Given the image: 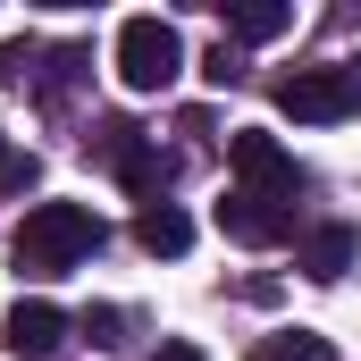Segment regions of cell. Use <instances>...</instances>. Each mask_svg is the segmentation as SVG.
Segmentation results:
<instances>
[{
	"mask_svg": "<svg viewBox=\"0 0 361 361\" xmlns=\"http://www.w3.org/2000/svg\"><path fill=\"white\" fill-rule=\"evenodd\" d=\"M101 219H92L85 202H34L25 219H17V235H8V261L25 277H68V269H85L92 252H101Z\"/></svg>",
	"mask_w": 361,
	"mask_h": 361,
	"instance_id": "1",
	"label": "cell"
},
{
	"mask_svg": "<svg viewBox=\"0 0 361 361\" xmlns=\"http://www.w3.org/2000/svg\"><path fill=\"white\" fill-rule=\"evenodd\" d=\"M277 109H286L294 126H336V118H353V109H361V59L277 76Z\"/></svg>",
	"mask_w": 361,
	"mask_h": 361,
	"instance_id": "2",
	"label": "cell"
},
{
	"mask_svg": "<svg viewBox=\"0 0 361 361\" xmlns=\"http://www.w3.org/2000/svg\"><path fill=\"white\" fill-rule=\"evenodd\" d=\"M185 68V42L169 17H126L118 25V85L126 92H169Z\"/></svg>",
	"mask_w": 361,
	"mask_h": 361,
	"instance_id": "3",
	"label": "cell"
},
{
	"mask_svg": "<svg viewBox=\"0 0 361 361\" xmlns=\"http://www.w3.org/2000/svg\"><path fill=\"white\" fill-rule=\"evenodd\" d=\"M92 152L126 177V193H135V202H169V152H160L135 118H101V126H92Z\"/></svg>",
	"mask_w": 361,
	"mask_h": 361,
	"instance_id": "4",
	"label": "cell"
},
{
	"mask_svg": "<svg viewBox=\"0 0 361 361\" xmlns=\"http://www.w3.org/2000/svg\"><path fill=\"white\" fill-rule=\"evenodd\" d=\"M227 160H235L244 193H277V202H294V193H302V169H294V160L277 152V135H261V126L227 135Z\"/></svg>",
	"mask_w": 361,
	"mask_h": 361,
	"instance_id": "5",
	"label": "cell"
},
{
	"mask_svg": "<svg viewBox=\"0 0 361 361\" xmlns=\"http://www.w3.org/2000/svg\"><path fill=\"white\" fill-rule=\"evenodd\" d=\"M219 235H227V244H286V235H294V202L235 185V193L219 202Z\"/></svg>",
	"mask_w": 361,
	"mask_h": 361,
	"instance_id": "6",
	"label": "cell"
},
{
	"mask_svg": "<svg viewBox=\"0 0 361 361\" xmlns=\"http://www.w3.org/2000/svg\"><path fill=\"white\" fill-rule=\"evenodd\" d=\"M0 345L17 361H51L59 345H68V311L59 302H42V294H25L17 311H8V328H0Z\"/></svg>",
	"mask_w": 361,
	"mask_h": 361,
	"instance_id": "7",
	"label": "cell"
},
{
	"mask_svg": "<svg viewBox=\"0 0 361 361\" xmlns=\"http://www.w3.org/2000/svg\"><path fill=\"white\" fill-rule=\"evenodd\" d=\"M361 261V235L345 219H328V227H311V235H294V269L311 277V286H336V277Z\"/></svg>",
	"mask_w": 361,
	"mask_h": 361,
	"instance_id": "8",
	"label": "cell"
},
{
	"mask_svg": "<svg viewBox=\"0 0 361 361\" xmlns=\"http://www.w3.org/2000/svg\"><path fill=\"white\" fill-rule=\"evenodd\" d=\"M135 244H143L152 261H177L185 244H193V219H185L177 202H143V210H135Z\"/></svg>",
	"mask_w": 361,
	"mask_h": 361,
	"instance_id": "9",
	"label": "cell"
},
{
	"mask_svg": "<svg viewBox=\"0 0 361 361\" xmlns=\"http://www.w3.org/2000/svg\"><path fill=\"white\" fill-rule=\"evenodd\" d=\"M286 25H294L286 0H235V8H227V34H235V42H277Z\"/></svg>",
	"mask_w": 361,
	"mask_h": 361,
	"instance_id": "10",
	"label": "cell"
},
{
	"mask_svg": "<svg viewBox=\"0 0 361 361\" xmlns=\"http://www.w3.org/2000/svg\"><path fill=\"white\" fill-rule=\"evenodd\" d=\"M252 361H345L328 336H311V328H277V336H261L252 345Z\"/></svg>",
	"mask_w": 361,
	"mask_h": 361,
	"instance_id": "11",
	"label": "cell"
},
{
	"mask_svg": "<svg viewBox=\"0 0 361 361\" xmlns=\"http://www.w3.org/2000/svg\"><path fill=\"white\" fill-rule=\"evenodd\" d=\"M76 328H85L92 345H118V328H126V311H109V302H101V311H85Z\"/></svg>",
	"mask_w": 361,
	"mask_h": 361,
	"instance_id": "12",
	"label": "cell"
},
{
	"mask_svg": "<svg viewBox=\"0 0 361 361\" xmlns=\"http://www.w3.org/2000/svg\"><path fill=\"white\" fill-rule=\"evenodd\" d=\"M202 76H210V85H235V76H244V59H235V51H227V42H219V51H210V59H202Z\"/></svg>",
	"mask_w": 361,
	"mask_h": 361,
	"instance_id": "13",
	"label": "cell"
},
{
	"mask_svg": "<svg viewBox=\"0 0 361 361\" xmlns=\"http://www.w3.org/2000/svg\"><path fill=\"white\" fill-rule=\"evenodd\" d=\"M25 177H34V169H25V160L8 152V135H0V185H25Z\"/></svg>",
	"mask_w": 361,
	"mask_h": 361,
	"instance_id": "14",
	"label": "cell"
},
{
	"mask_svg": "<svg viewBox=\"0 0 361 361\" xmlns=\"http://www.w3.org/2000/svg\"><path fill=\"white\" fill-rule=\"evenodd\" d=\"M17 68H25V42H8V51H0V85H8Z\"/></svg>",
	"mask_w": 361,
	"mask_h": 361,
	"instance_id": "15",
	"label": "cell"
},
{
	"mask_svg": "<svg viewBox=\"0 0 361 361\" xmlns=\"http://www.w3.org/2000/svg\"><path fill=\"white\" fill-rule=\"evenodd\" d=\"M152 361H202V353H193V345H160Z\"/></svg>",
	"mask_w": 361,
	"mask_h": 361,
	"instance_id": "16",
	"label": "cell"
}]
</instances>
